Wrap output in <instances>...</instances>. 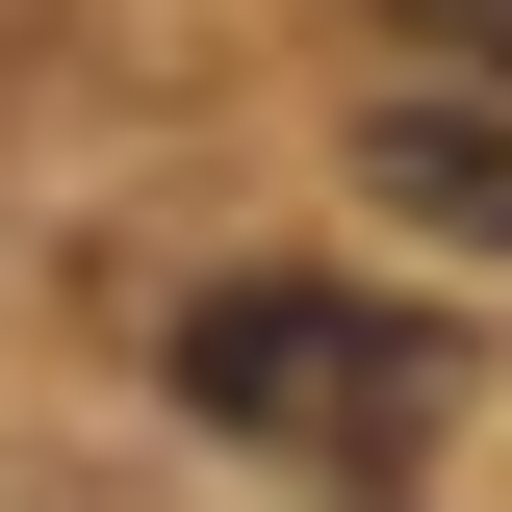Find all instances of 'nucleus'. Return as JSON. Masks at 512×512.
I'll return each instance as SVG.
<instances>
[{
  "label": "nucleus",
  "mask_w": 512,
  "mask_h": 512,
  "mask_svg": "<svg viewBox=\"0 0 512 512\" xmlns=\"http://www.w3.org/2000/svg\"><path fill=\"white\" fill-rule=\"evenodd\" d=\"M180 410L205 436H282V461H410L461 410V359L410 308H359V282H231V308H180Z\"/></svg>",
  "instance_id": "f257e3e1"
},
{
  "label": "nucleus",
  "mask_w": 512,
  "mask_h": 512,
  "mask_svg": "<svg viewBox=\"0 0 512 512\" xmlns=\"http://www.w3.org/2000/svg\"><path fill=\"white\" fill-rule=\"evenodd\" d=\"M359 180L410 205V231H461V256H512V103H384V128H359Z\"/></svg>",
  "instance_id": "f03ea898"
},
{
  "label": "nucleus",
  "mask_w": 512,
  "mask_h": 512,
  "mask_svg": "<svg viewBox=\"0 0 512 512\" xmlns=\"http://www.w3.org/2000/svg\"><path fill=\"white\" fill-rule=\"evenodd\" d=\"M410 52H461V77H512V0H384Z\"/></svg>",
  "instance_id": "7ed1b4c3"
}]
</instances>
